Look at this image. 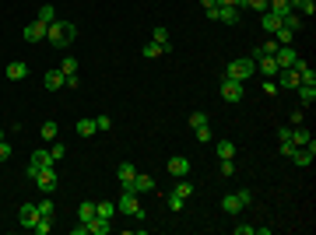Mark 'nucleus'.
I'll list each match as a JSON object with an SVG mask.
<instances>
[{"label": "nucleus", "mask_w": 316, "mask_h": 235, "mask_svg": "<svg viewBox=\"0 0 316 235\" xmlns=\"http://www.w3.org/2000/svg\"><path fill=\"white\" fill-rule=\"evenodd\" d=\"M77 39V28H74V21H53L50 28H46V43H53L56 49H67L70 43Z\"/></svg>", "instance_id": "f257e3e1"}, {"label": "nucleus", "mask_w": 316, "mask_h": 235, "mask_svg": "<svg viewBox=\"0 0 316 235\" xmlns=\"http://www.w3.org/2000/svg\"><path fill=\"white\" fill-rule=\"evenodd\" d=\"M253 67H257V63H253L250 56H239V60H232V63L225 67V77H232V81H243V85H246L250 77H253Z\"/></svg>", "instance_id": "f03ea898"}, {"label": "nucleus", "mask_w": 316, "mask_h": 235, "mask_svg": "<svg viewBox=\"0 0 316 235\" xmlns=\"http://www.w3.org/2000/svg\"><path fill=\"white\" fill-rule=\"evenodd\" d=\"M116 211H120V214H130V218H141V200H137V193H120Z\"/></svg>", "instance_id": "7ed1b4c3"}, {"label": "nucleus", "mask_w": 316, "mask_h": 235, "mask_svg": "<svg viewBox=\"0 0 316 235\" xmlns=\"http://www.w3.org/2000/svg\"><path fill=\"white\" fill-rule=\"evenodd\" d=\"M39 189H43V193H53L56 189V165H50V169H39V176L32 179Z\"/></svg>", "instance_id": "20e7f679"}, {"label": "nucleus", "mask_w": 316, "mask_h": 235, "mask_svg": "<svg viewBox=\"0 0 316 235\" xmlns=\"http://www.w3.org/2000/svg\"><path fill=\"white\" fill-rule=\"evenodd\" d=\"M221 98H225V102H243V81H232V77H225Z\"/></svg>", "instance_id": "39448f33"}, {"label": "nucleus", "mask_w": 316, "mask_h": 235, "mask_svg": "<svg viewBox=\"0 0 316 235\" xmlns=\"http://www.w3.org/2000/svg\"><path fill=\"white\" fill-rule=\"evenodd\" d=\"M313 154H316V144H309V147H295L288 158H292L299 169H309V165H313Z\"/></svg>", "instance_id": "423d86ee"}, {"label": "nucleus", "mask_w": 316, "mask_h": 235, "mask_svg": "<svg viewBox=\"0 0 316 235\" xmlns=\"http://www.w3.org/2000/svg\"><path fill=\"white\" fill-rule=\"evenodd\" d=\"M46 28H50V25H43V21H28V28H25L21 35H25V43H43V39H46Z\"/></svg>", "instance_id": "0eeeda50"}, {"label": "nucleus", "mask_w": 316, "mask_h": 235, "mask_svg": "<svg viewBox=\"0 0 316 235\" xmlns=\"http://www.w3.org/2000/svg\"><path fill=\"white\" fill-rule=\"evenodd\" d=\"M295 60H299L295 46H278V53H274V63H278V70H281V67H292Z\"/></svg>", "instance_id": "6e6552de"}, {"label": "nucleus", "mask_w": 316, "mask_h": 235, "mask_svg": "<svg viewBox=\"0 0 316 235\" xmlns=\"http://www.w3.org/2000/svg\"><path fill=\"white\" fill-rule=\"evenodd\" d=\"M186 172H190V158H183V154H172V158H169V176L186 179Z\"/></svg>", "instance_id": "1a4fd4ad"}, {"label": "nucleus", "mask_w": 316, "mask_h": 235, "mask_svg": "<svg viewBox=\"0 0 316 235\" xmlns=\"http://www.w3.org/2000/svg\"><path fill=\"white\" fill-rule=\"evenodd\" d=\"M43 85H46L50 92H56V88H63V85H67V77H63V70H46Z\"/></svg>", "instance_id": "9d476101"}, {"label": "nucleus", "mask_w": 316, "mask_h": 235, "mask_svg": "<svg viewBox=\"0 0 316 235\" xmlns=\"http://www.w3.org/2000/svg\"><path fill=\"white\" fill-rule=\"evenodd\" d=\"M32 169H50V165H56L53 162V154L50 151H32V162H28Z\"/></svg>", "instance_id": "9b49d317"}, {"label": "nucleus", "mask_w": 316, "mask_h": 235, "mask_svg": "<svg viewBox=\"0 0 316 235\" xmlns=\"http://www.w3.org/2000/svg\"><path fill=\"white\" fill-rule=\"evenodd\" d=\"M7 77H11V81L28 77V63H25V60H11V63H7Z\"/></svg>", "instance_id": "f8f14e48"}, {"label": "nucleus", "mask_w": 316, "mask_h": 235, "mask_svg": "<svg viewBox=\"0 0 316 235\" xmlns=\"http://www.w3.org/2000/svg\"><path fill=\"white\" fill-rule=\"evenodd\" d=\"M18 218H21V225H25V228H32V225H35V218H39V207H35V204H21Z\"/></svg>", "instance_id": "ddd939ff"}, {"label": "nucleus", "mask_w": 316, "mask_h": 235, "mask_svg": "<svg viewBox=\"0 0 316 235\" xmlns=\"http://www.w3.org/2000/svg\"><path fill=\"white\" fill-rule=\"evenodd\" d=\"M292 144H295V147H309V144H316V141H313V134H309V130L295 127V130H292Z\"/></svg>", "instance_id": "4468645a"}, {"label": "nucleus", "mask_w": 316, "mask_h": 235, "mask_svg": "<svg viewBox=\"0 0 316 235\" xmlns=\"http://www.w3.org/2000/svg\"><path fill=\"white\" fill-rule=\"evenodd\" d=\"M260 25H263V28L274 35V32L281 28V18H278V14H270V11H260Z\"/></svg>", "instance_id": "2eb2a0df"}, {"label": "nucleus", "mask_w": 316, "mask_h": 235, "mask_svg": "<svg viewBox=\"0 0 316 235\" xmlns=\"http://www.w3.org/2000/svg\"><path fill=\"white\" fill-rule=\"evenodd\" d=\"M281 88H299V70L295 67H281Z\"/></svg>", "instance_id": "dca6fc26"}, {"label": "nucleus", "mask_w": 316, "mask_h": 235, "mask_svg": "<svg viewBox=\"0 0 316 235\" xmlns=\"http://www.w3.org/2000/svg\"><path fill=\"white\" fill-rule=\"evenodd\" d=\"M35 21H43V25H53V21H56V7H53V4H43V7L35 11Z\"/></svg>", "instance_id": "f3484780"}, {"label": "nucleus", "mask_w": 316, "mask_h": 235, "mask_svg": "<svg viewBox=\"0 0 316 235\" xmlns=\"http://www.w3.org/2000/svg\"><path fill=\"white\" fill-rule=\"evenodd\" d=\"M239 18H243L239 7H218V21H225V25H235Z\"/></svg>", "instance_id": "a211bd4d"}, {"label": "nucleus", "mask_w": 316, "mask_h": 235, "mask_svg": "<svg viewBox=\"0 0 316 235\" xmlns=\"http://www.w3.org/2000/svg\"><path fill=\"white\" fill-rule=\"evenodd\" d=\"M109 228H112V225H109V218H99V214H95V218L88 221V232H92V235H105Z\"/></svg>", "instance_id": "6ab92c4d"}, {"label": "nucleus", "mask_w": 316, "mask_h": 235, "mask_svg": "<svg viewBox=\"0 0 316 235\" xmlns=\"http://www.w3.org/2000/svg\"><path fill=\"white\" fill-rule=\"evenodd\" d=\"M28 232H35V235H46V232H53V218H43V214H39V218H35V225H32Z\"/></svg>", "instance_id": "aec40b11"}, {"label": "nucleus", "mask_w": 316, "mask_h": 235, "mask_svg": "<svg viewBox=\"0 0 316 235\" xmlns=\"http://www.w3.org/2000/svg\"><path fill=\"white\" fill-rule=\"evenodd\" d=\"M151 43H158V46L172 49V43H169V28H151Z\"/></svg>", "instance_id": "412c9836"}, {"label": "nucleus", "mask_w": 316, "mask_h": 235, "mask_svg": "<svg viewBox=\"0 0 316 235\" xmlns=\"http://www.w3.org/2000/svg\"><path fill=\"white\" fill-rule=\"evenodd\" d=\"M267 11H270V14H278V18H285L292 7H288V0H267Z\"/></svg>", "instance_id": "4be33fe9"}, {"label": "nucleus", "mask_w": 316, "mask_h": 235, "mask_svg": "<svg viewBox=\"0 0 316 235\" xmlns=\"http://www.w3.org/2000/svg\"><path fill=\"white\" fill-rule=\"evenodd\" d=\"M137 176V165H130V162H123L120 169H116V179H120V183H130Z\"/></svg>", "instance_id": "5701e85b"}, {"label": "nucleus", "mask_w": 316, "mask_h": 235, "mask_svg": "<svg viewBox=\"0 0 316 235\" xmlns=\"http://www.w3.org/2000/svg\"><path fill=\"white\" fill-rule=\"evenodd\" d=\"M299 98H302V105H313L316 102V85H299Z\"/></svg>", "instance_id": "b1692460"}, {"label": "nucleus", "mask_w": 316, "mask_h": 235, "mask_svg": "<svg viewBox=\"0 0 316 235\" xmlns=\"http://www.w3.org/2000/svg\"><path fill=\"white\" fill-rule=\"evenodd\" d=\"M292 39H295V32H288L285 25H281L278 32H274V43H278V46H292Z\"/></svg>", "instance_id": "393cba45"}, {"label": "nucleus", "mask_w": 316, "mask_h": 235, "mask_svg": "<svg viewBox=\"0 0 316 235\" xmlns=\"http://www.w3.org/2000/svg\"><path fill=\"white\" fill-rule=\"evenodd\" d=\"M221 207H225V214H239V211H243V204H239V197H235V193L221 200Z\"/></svg>", "instance_id": "a878e982"}, {"label": "nucleus", "mask_w": 316, "mask_h": 235, "mask_svg": "<svg viewBox=\"0 0 316 235\" xmlns=\"http://www.w3.org/2000/svg\"><path fill=\"white\" fill-rule=\"evenodd\" d=\"M144 56H148V60H155V56H169V49H165V46H158V43H148V46H144Z\"/></svg>", "instance_id": "bb28decb"}, {"label": "nucleus", "mask_w": 316, "mask_h": 235, "mask_svg": "<svg viewBox=\"0 0 316 235\" xmlns=\"http://www.w3.org/2000/svg\"><path fill=\"white\" fill-rule=\"evenodd\" d=\"M95 214H99V211H95V204H88V200H85V204H81V207H77V218H81V221H85V225H88V221H92V218H95Z\"/></svg>", "instance_id": "cd10ccee"}, {"label": "nucleus", "mask_w": 316, "mask_h": 235, "mask_svg": "<svg viewBox=\"0 0 316 235\" xmlns=\"http://www.w3.org/2000/svg\"><path fill=\"white\" fill-rule=\"evenodd\" d=\"M281 25H285V28H288V32H299V25H302V18H299V14H295V11H288V14H285V18H281Z\"/></svg>", "instance_id": "c85d7f7f"}, {"label": "nucleus", "mask_w": 316, "mask_h": 235, "mask_svg": "<svg viewBox=\"0 0 316 235\" xmlns=\"http://www.w3.org/2000/svg\"><path fill=\"white\" fill-rule=\"evenodd\" d=\"M218 158H235V144L232 141H218Z\"/></svg>", "instance_id": "c756f323"}, {"label": "nucleus", "mask_w": 316, "mask_h": 235, "mask_svg": "<svg viewBox=\"0 0 316 235\" xmlns=\"http://www.w3.org/2000/svg\"><path fill=\"white\" fill-rule=\"evenodd\" d=\"M190 193H193V186H190V183H186V179H183V183H179V186H176V189H172V197H179V200H183V204H186V197H190Z\"/></svg>", "instance_id": "7c9ffc66"}, {"label": "nucleus", "mask_w": 316, "mask_h": 235, "mask_svg": "<svg viewBox=\"0 0 316 235\" xmlns=\"http://www.w3.org/2000/svg\"><path fill=\"white\" fill-rule=\"evenodd\" d=\"M77 134H81V137H92V134H95V120H77Z\"/></svg>", "instance_id": "2f4dec72"}, {"label": "nucleus", "mask_w": 316, "mask_h": 235, "mask_svg": "<svg viewBox=\"0 0 316 235\" xmlns=\"http://www.w3.org/2000/svg\"><path fill=\"white\" fill-rule=\"evenodd\" d=\"M35 207H39V214H43V218H53V200H50V197L35 200Z\"/></svg>", "instance_id": "473e14b6"}, {"label": "nucleus", "mask_w": 316, "mask_h": 235, "mask_svg": "<svg viewBox=\"0 0 316 235\" xmlns=\"http://www.w3.org/2000/svg\"><path fill=\"white\" fill-rule=\"evenodd\" d=\"M60 70H63V77H70V74H77V60H74V56H63V63H60Z\"/></svg>", "instance_id": "72a5a7b5"}, {"label": "nucleus", "mask_w": 316, "mask_h": 235, "mask_svg": "<svg viewBox=\"0 0 316 235\" xmlns=\"http://www.w3.org/2000/svg\"><path fill=\"white\" fill-rule=\"evenodd\" d=\"M39 134H43V141H53V137H56V123H53V120H46Z\"/></svg>", "instance_id": "f704fd0d"}, {"label": "nucleus", "mask_w": 316, "mask_h": 235, "mask_svg": "<svg viewBox=\"0 0 316 235\" xmlns=\"http://www.w3.org/2000/svg\"><path fill=\"white\" fill-rule=\"evenodd\" d=\"M208 123V112H190V127L197 130V127H204Z\"/></svg>", "instance_id": "c9c22d12"}, {"label": "nucleus", "mask_w": 316, "mask_h": 235, "mask_svg": "<svg viewBox=\"0 0 316 235\" xmlns=\"http://www.w3.org/2000/svg\"><path fill=\"white\" fill-rule=\"evenodd\" d=\"M211 141V127L204 123V127H197V144H208Z\"/></svg>", "instance_id": "e433bc0d"}, {"label": "nucleus", "mask_w": 316, "mask_h": 235, "mask_svg": "<svg viewBox=\"0 0 316 235\" xmlns=\"http://www.w3.org/2000/svg\"><path fill=\"white\" fill-rule=\"evenodd\" d=\"M221 176H225V179L235 176V162H232V158H221Z\"/></svg>", "instance_id": "4c0bfd02"}, {"label": "nucleus", "mask_w": 316, "mask_h": 235, "mask_svg": "<svg viewBox=\"0 0 316 235\" xmlns=\"http://www.w3.org/2000/svg\"><path fill=\"white\" fill-rule=\"evenodd\" d=\"M95 211H99V218H112V204H109V200L95 204Z\"/></svg>", "instance_id": "58836bf2"}, {"label": "nucleus", "mask_w": 316, "mask_h": 235, "mask_svg": "<svg viewBox=\"0 0 316 235\" xmlns=\"http://www.w3.org/2000/svg\"><path fill=\"white\" fill-rule=\"evenodd\" d=\"M95 130H112V120L109 116H95Z\"/></svg>", "instance_id": "ea45409f"}, {"label": "nucleus", "mask_w": 316, "mask_h": 235, "mask_svg": "<svg viewBox=\"0 0 316 235\" xmlns=\"http://www.w3.org/2000/svg\"><path fill=\"white\" fill-rule=\"evenodd\" d=\"M235 197H239V204H243V207H250V204H253V193H250V189H239Z\"/></svg>", "instance_id": "a19ab883"}, {"label": "nucleus", "mask_w": 316, "mask_h": 235, "mask_svg": "<svg viewBox=\"0 0 316 235\" xmlns=\"http://www.w3.org/2000/svg\"><path fill=\"white\" fill-rule=\"evenodd\" d=\"M50 154H53V162H60L63 154H67V147H63V144H53V147H50Z\"/></svg>", "instance_id": "79ce46f5"}, {"label": "nucleus", "mask_w": 316, "mask_h": 235, "mask_svg": "<svg viewBox=\"0 0 316 235\" xmlns=\"http://www.w3.org/2000/svg\"><path fill=\"white\" fill-rule=\"evenodd\" d=\"M292 130H295V127H292V123H285V127L278 130V141H292Z\"/></svg>", "instance_id": "37998d69"}, {"label": "nucleus", "mask_w": 316, "mask_h": 235, "mask_svg": "<svg viewBox=\"0 0 316 235\" xmlns=\"http://www.w3.org/2000/svg\"><path fill=\"white\" fill-rule=\"evenodd\" d=\"M263 92H267V95H278V81H274V77H267V81H263Z\"/></svg>", "instance_id": "c03bdc74"}, {"label": "nucleus", "mask_w": 316, "mask_h": 235, "mask_svg": "<svg viewBox=\"0 0 316 235\" xmlns=\"http://www.w3.org/2000/svg\"><path fill=\"white\" fill-rule=\"evenodd\" d=\"M7 158H11V144L0 141V162H7Z\"/></svg>", "instance_id": "a18cd8bd"}, {"label": "nucleus", "mask_w": 316, "mask_h": 235, "mask_svg": "<svg viewBox=\"0 0 316 235\" xmlns=\"http://www.w3.org/2000/svg\"><path fill=\"white\" fill-rule=\"evenodd\" d=\"M253 232H257L253 225H235V235H253Z\"/></svg>", "instance_id": "49530a36"}, {"label": "nucleus", "mask_w": 316, "mask_h": 235, "mask_svg": "<svg viewBox=\"0 0 316 235\" xmlns=\"http://www.w3.org/2000/svg\"><path fill=\"white\" fill-rule=\"evenodd\" d=\"M169 211H183V200H179V197H172V193H169Z\"/></svg>", "instance_id": "de8ad7c7"}, {"label": "nucleus", "mask_w": 316, "mask_h": 235, "mask_svg": "<svg viewBox=\"0 0 316 235\" xmlns=\"http://www.w3.org/2000/svg\"><path fill=\"white\" fill-rule=\"evenodd\" d=\"M201 7H204V11H211V7H218V0H201Z\"/></svg>", "instance_id": "09e8293b"}, {"label": "nucleus", "mask_w": 316, "mask_h": 235, "mask_svg": "<svg viewBox=\"0 0 316 235\" xmlns=\"http://www.w3.org/2000/svg\"><path fill=\"white\" fill-rule=\"evenodd\" d=\"M239 0H218V7H235Z\"/></svg>", "instance_id": "8fccbe9b"}, {"label": "nucleus", "mask_w": 316, "mask_h": 235, "mask_svg": "<svg viewBox=\"0 0 316 235\" xmlns=\"http://www.w3.org/2000/svg\"><path fill=\"white\" fill-rule=\"evenodd\" d=\"M288 7H292V0H288Z\"/></svg>", "instance_id": "3c124183"}]
</instances>
